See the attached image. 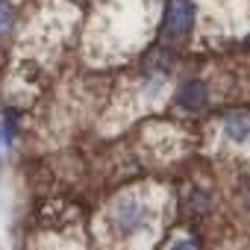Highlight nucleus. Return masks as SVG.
Masks as SVG:
<instances>
[{"label": "nucleus", "mask_w": 250, "mask_h": 250, "mask_svg": "<svg viewBox=\"0 0 250 250\" xmlns=\"http://www.w3.org/2000/svg\"><path fill=\"white\" fill-rule=\"evenodd\" d=\"M168 250H203V244H200L197 238H191V235H188V238H180V241H174Z\"/></svg>", "instance_id": "obj_8"}, {"label": "nucleus", "mask_w": 250, "mask_h": 250, "mask_svg": "<svg viewBox=\"0 0 250 250\" xmlns=\"http://www.w3.org/2000/svg\"><path fill=\"white\" fill-rule=\"evenodd\" d=\"M194 18H197L194 0H171L165 9V18H162V39L165 42H186L194 30Z\"/></svg>", "instance_id": "obj_2"}, {"label": "nucleus", "mask_w": 250, "mask_h": 250, "mask_svg": "<svg viewBox=\"0 0 250 250\" xmlns=\"http://www.w3.org/2000/svg\"><path fill=\"white\" fill-rule=\"evenodd\" d=\"M186 212H191L194 218H203V215H209V209H212V200H209V191H203V188H188L186 191Z\"/></svg>", "instance_id": "obj_5"}, {"label": "nucleus", "mask_w": 250, "mask_h": 250, "mask_svg": "<svg viewBox=\"0 0 250 250\" xmlns=\"http://www.w3.org/2000/svg\"><path fill=\"white\" fill-rule=\"evenodd\" d=\"M15 130H18V112H6L3 115V127H0V139H3V145H12L15 142Z\"/></svg>", "instance_id": "obj_6"}, {"label": "nucleus", "mask_w": 250, "mask_h": 250, "mask_svg": "<svg viewBox=\"0 0 250 250\" xmlns=\"http://www.w3.org/2000/svg\"><path fill=\"white\" fill-rule=\"evenodd\" d=\"M224 139L229 145H247L250 142V112H229L224 118Z\"/></svg>", "instance_id": "obj_4"}, {"label": "nucleus", "mask_w": 250, "mask_h": 250, "mask_svg": "<svg viewBox=\"0 0 250 250\" xmlns=\"http://www.w3.org/2000/svg\"><path fill=\"white\" fill-rule=\"evenodd\" d=\"M244 200H247V206H250V186H247V191H244Z\"/></svg>", "instance_id": "obj_9"}, {"label": "nucleus", "mask_w": 250, "mask_h": 250, "mask_svg": "<svg viewBox=\"0 0 250 250\" xmlns=\"http://www.w3.org/2000/svg\"><path fill=\"white\" fill-rule=\"evenodd\" d=\"M12 27H15V9H12V3L0 0V36H9Z\"/></svg>", "instance_id": "obj_7"}, {"label": "nucleus", "mask_w": 250, "mask_h": 250, "mask_svg": "<svg viewBox=\"0 0 250 250\" xmlns=\"http://www.w3.org/2000/svg\"><path fill=\"white\" fill-rule=\"evenodd\" d=\"M247 47H250V42H247Z\"/></svg>", "instance_id": "obj_10"}, {"label": "nucleus", "mask_w": 250, "mask_h": 250, "mask_svg": "<svg viewBox=\"0 0 250 250\" xmlns=\"http://www.w3.org/2000/svg\"><path fill=\"white\" fill-rule=\"evenodd\" d=\"M156 221H159V209L145 194H121L103 218L106 235L118 244H133L153 235Z\"/></svg>", "instance_id": "obj_1"}, {"label": "nucleus", "mask_w": 250, "mask_h": 250, "mask_svg": "<svg viewBox=\"0 0 250 250\" xmlns=\"http://www.w3.org/2000/svg\"><path fill=\"white\" fill-rule=\"evenodd\" d=\"M174 100H177V106L186 109V112H200V109L209 103V88H206L203 80H186V83L177 88Z\"/></svg>", "instance_id": "obj_3"}]
</instances>
